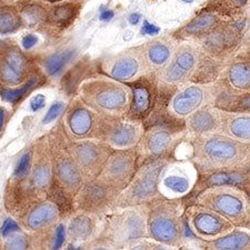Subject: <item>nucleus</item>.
I'll list each match as a JSON object with an SVG mask.
<instances>
[{
    "label": "nucleus",
    "instance_id": "f257e3e1",
    "mask_svg": "<svg viewBox=\"0 0 250 250\" xmlns=\"http://www.w3.org/2000/svg\"><path fill=\"white\" fill-rule=\"evenodd\" d=\"M191 147L192 161L203 173L235 170L250 156V144L221 132L193 136Z\"/></svg>",
    "mask_w": 250,
    "mask_h": 250
},
{
    "label": "nucleus",
    "instance_id": "f03ea898",
    "mask_svg": "<svg viewBox=\"0 0 250 250\" xmlns=\"http://www.w3.org/2000/svg\"><path fill=\"white\" fill-rule=\"evenodd\" d=\"M218 212L239 228L250 227V197L237 185L218 184L205 187L196 203Z\"/></svg>",
    "mask_w": 250,
    "mask_h": 250
},
{
    "label": "nucleus",
    "instance_id": "7ed1b4c3",
    "mask_svg": "<svg viewBox=\"0 0 250 250\" xmlns=\"http://www.w3.org/2000/svg\"><path fill=\"white\" fill-rule=\"evenodd\" d=\"M148 236L166 247H179L184 227L178 200L156 199L148 210Z\"/></svg>",
    "mask_w": 250,
    "mask_h": 250
},
{
    "label": "nucleus",
    "instance_id": "20e7f679",
    "mask_svg": "<svg viewBox=\"0 0 250 250\" xmlns=\"http://www.w3.org/2000/svg\"><path fill=\"white\" fill-rule=\"evenodd\" d=\"M168 161L164 158H155L137 169L128 186L120 193L117 204L128 208L151 203L160 198V175Z\"/></svg>",
    "mask_w": 250,
    "mask_h": 250
},
{
    "label": "nucleus",
    "instance_id": "39448f33",
    "mask_svg": "<svg viewBox=\"0 0 250 250\" xmlns=\"http://www.w3.org/2000/svg\"><path fill=\"white\" fill-rule=\"evenodd\" d=\"M82 98L97 110L118 116L130 109L132 92L118 80L99 79L83 84Z\"/></svg>",
    "mask_w": 250,
    "mask_h": 250
},
{
    "label": "nucleus",
    "instance_id": "423d86ee",
    "mask_svg": "<svg viewBox=\"0 0 250 250\" xmlns=\"http://www.w3.org/2000/svg\"><path fill=\"white\" fill-rule=\"evenodd\" d=\"M220 84L216 83H184L172 96L169 104L171 115L186 119L193 112L206 106H215L219 97Z\"/></svg>",
    "mask_w": 250,
    "mask_h": 250
},
{
    "label": "nucleus",
    "instance_id": "0eeeda50",
    "mask_svg": "<svg viewBox=\"0 0 250 250\" xmlns=\"http://www.w3.org/2000/svg\"><path fill=\"white\" fill-rule=\"evenodd\" d=\"M186 217L190 231L203 241L217 239L236 228L224 216L198 204L188 207Z\"/></svg>",
    "mask_w": 250,
    "mask_h": 250
},
{
    "label": "nucleus",
    "instance_id": "6e6552de",
    "mask_svg": "<svg viewBox=\"0 0 250 250\" xmlns=\"http://www.w3.org/2000/svg\"><path fill=\"white\" fill-rule=\"evenodd\" d=\"M147 217L148 210L143 205L128 207L111 220L109 230L112 240L122 246H135L148 235Z\"/></svg>",
    "mask_w": 250,
    "mask_h": 250
},
{
    "label": "nucleus",
    "instance_id": "1a4fd4ad",
    "mask_svg": "<svg viewBox=\"0 0 250 250\" xmlns=\"http://www.w3.org/2000/svg\"><path fill=\"white\" fill-rule=\"evenodd\" d=\"M200 62L198 50L191 46L184 45L176 49L172 58L158 71L160 83L168 86H178L190 79Z\"/></svg>",
    "mask_w": 250,
    "mask_h": 250
},
{
    "label": "nucleus",
    "instance_id": "9d476101",
    "mask_svg": "<svg viewBox=\"0 0 250 250\" xmlns=\"http://www.w3.org/2000/svg\"><path fill=\"white\" fill-rule=\"evenodd\" d=\"M198 168L193 161H178L167 164L160 175L159 190L169 196L181 197L196 187L198 181Z\"/></svg>",
    "mask_w": 250,
    "mask_h": 250
},
{
    "label": "nucleus",
    "instance_id": "9b49d317",
    "mask_svg": "<svg viewBox=\"0 0 250 250\" xmlns=\"http://www.w3.org/2000/svg\"><path fill=\"white\" fill-rule=\"evenodd\" d=\"M139 155L134 150H122L112 154L104 167L102 179L107 181L118 192H122L130 183L137 171Z\"/></svg>",
    "mask_w": 250,
    "mask_h": 250
},
{
    "label": "nucleus",
    "instance_id": "f8f14e48",
    "mask_svg": "<svg viewBox=\"0 0 250 250\" xmlns=\"http://www.w3.org/2000/svg\"><path fill=\"white\" fill-rule=\"evenodd\" d=\"M108 74L118 82H131L148 71L146 60L140 48L123 52L108 63Z\"/></svg>",
    "mask_w": 250,
    "mask_h": 250
},
{
    "label": "nucleus",
    "instance_id": "ddd939ff",
    "mask_svg": "<svg viewBox=\"0 0 250 250\" xmlns=\"http://www.w3.org/2000/svg\"><path fill=\"white\" fill-rule=\"evenodd\" d=\"M223 109L217 106H206L193 112L186 119V129L192 136L221 132Z\"/></svg>",
    "mask_w": 250,
    "mask_h": 250
},
{
    "label": "nucleus",
    "instance_id": "4468645a",
    "mask_svg": "<svg viewBox=\"0 0 250 250\" xmlns=\"http://www.w3.org/2000/svg\"><path fill=\"white\" fill-rule=\"evenodd\" d=\"M27 74V60L22 52L10 48L0 56V80L8 84H19Z\"/></svg>",
    "mask_w": 250,
    "mask_h": 250
},
{
    "label": "nucleus",
    "instance_id": "2eb2a0df",
    "mask_svg": "<svg viewBox=\"0 0 250 250\" xmlns=\"http://www.w3.org/2000/svg\"><path fill=\"white\" fill-rule=\"evenodd\" d=\"M175 141L176 132L164 127H156L144 134L139 144L145 154L152 158H161L170 150Z\"/></svg>",
    "mask_w": 250,
    "mask_h": 250
},
{
    "label": "nucleus",
    "instance_id": "dca6fc26",
    "mask_svg": "<svg viewBox=\"0 0 250 250\" xmlns=\"http://www.w3.org/2000/svg\"><path fill=\"white\" fill-rule=\"evenodd\" d=\"M225 83L233 91L250 94V54L240 55L228 64Z\"/></svg>",
    "mask_w": 250,
    "mask_h": 250
},
{
    "label": "nucleus",
    "instance_id": "f3484780",
    "mask_svg": "<svg viewBox=\"0 0 250 250\" xmlns=\"http://www.w3.org/2000/svg\"><path fill=\"white\" fill-rule=\"evenodd\" d=\"M144 136L143 125L138 122L115 124L108 134V143L118 149H129L140 143Z\"/></svg>",
    "mask_w": 250,
    "mask_h": 250
},
{
    "label": "nucleus",
    "instance_id": "a211bd4d",
    "mask_svg": "<svg viewBox=\"0 0 250 250\" xmlns=\"http://www.w3.org/2000/svg\"><path fill=\"white\" fill-rule=\"evenodd\" d=\"M221 134L250 144V111H229L223 109Z\"/></svg>",
    "mask_w": 250,
    "mask_h": 250
},
{
    "label": "nucleus",
    "instance_id": "6ab92c4d",
    "mask_svg": "<svg viewBox=\"0 0 250 250\" xmlns=\"http://www.w3.org/2000/svg\"><path fill=\"white\" fill-rule=\"evenodd\" d=\"M175 46L168 39H156L143 47L148 71L160 70L170 62L175 54Z\"/></svg>",
    "mask_w": 250,
    "mask_h": 250
},
{
    "label": "nucleus",
    "instance_id": "aec40b11",
    "mask_svg": "<svg viewBox=\"0 0 250 250\" xmlns=\"http://www.w3.org/2000/svg\"><path fill=\"white\" fill-rule=\"evenodd\" d=\"M116 190L107 181L100 178L99 180L92 181L83 188L80 195L82 207L84 209H97L106 205L116 195Z\"/></svg>",
    "mask_w": 250,
    "mask_h": 250
},
{
    "label": "nucleus",
    "instance_id": "412c9836",
    "mask_svg": "<svg viewBox=\"0 0 250 250\" xmlns=\"http://www.w3.org/2000/svg\"><path fill=\"white\" fill-rule=\"evenodd\" d=\"M200 246L208 250H250V231L236 227L217 239L203 241Z\"/></svg>",
    "mask_w": 250,
    "mask_h": 250
},
{
    "label": "nucleus",
    "instance_id": "4be33fe9",
    "mask_svg": "<svg viewBox=\"0 0 250 250\" xmlns=\"http://www.w3.org/2000/svg\"><path fill=\"white\" fill-rule=\"evenodd\" d=\"M74 155L79 168L84 171L97 170L104 161V150L92 141H83L75 145Z\"/></svg>",
    "mask_w": 250,
    "mask_h": 250
},
{
    "label": "nucleus",
    "instance_id": "5701e85b",
    "mask_svg": "<svg viewBox=\"0 0 250 250\" xmlns=\"http://www.w3.org/2000/svg\"><path fill=\"white\" fill-rule=\"evenodd\" d=\"M58 218V209L55 205L49 203H43L38 205L30 211L27 217V227L31 230L46 228L54 224Z\"/></svg>",
    "mask_w": 250,
    "mask_h": 250
},
{
    "label": "nucleus",
    "instance_id": "b1692460",
    "mask_svg": "<svg viewBox=\"0 0 250 250\" xmlns=\"http://www.w3.org/2000/svg\"><path fill=\"white\" fill-rule=\"evenodd\" d=\"M219 23V17L212 13H205L199 15L198 17L193 18L190 22H188L184 29L181 30L186 37H195V36L207 35L209 32L216 29Z\"/></svg>",
    "mask_w": 250,
    "mask_h": 250
},
{
    "label": "nucleus",
    "instance_id": "393cba45",
    "mask_svg": "<svg viewBox=\"0 0 250 250\" xmlns=\"http://www.w3.org/2000/svg\"><path fill=\"white\" fill-rule=\"evenodd\" d=\"M57 177L63 186L77 188L82 183V173L77 163L70 158H62L57 165Z\"/></svg>",
    "mask_w": 250,
    "mask_h": 250
},
{
    "label": "nucleus",
    "instance_id": "a878e982",
    "mask_svg": "<svg viewBox=\"0 0 250 250\" xmlns=\"http://www.w3.org/2000/svg\"><path fill=\"white\" fill-rule=\"evenodd\" d=\"M92 124V115L86 108H77L71 112L68 119V125L72 134L77 137H84L89 134L91 130Z\"/></svg>",
    "mask_w": 250,
    "mask_h": 250
},
{
    "label": "nucleus",
    "instance_id": "bb28decb",
    "mask_svg": "<svg viewBox=\"0 0 250 250\" xmlns=\"http://www.w3.org/2000/svg\"><path fill=\"white\" fill-rule=\"evenodd\" d=\"M76 56L75 49H64L62 51L55 52V54L50 55L47 57L45 62H43V68H45L46 72L52 77H56L62 74L74 57Z\"/></svg>",
    "mask_w": 250,
    "mask_h": 250
},
{
    "label": "nucleus",
    "instance_id": "cd10ccee",
    "mask_svg": "<svg viewBox=\"0 0 250 250\" xmlns=\"http://www.w3.org/2000/svg\"><path fill=\"white\" fill-rule=\"evenodd\" d=\"M130 111L135 116H145L151 107V94L146 86L138 84L132 88Z\"/></svg>",
    "mask_w": 250,
    "mask_h": 250
},
{
    "label": "nucleus",
    "instance_id": "c85d7f7f",
    "mask_svg": "<svg viewBox=\"0 0 250 250\" xmlns=\"http://www.w3.org/2000/svg\"><path fill=\"white\" fill-rule=\"evenodd\" d=\"M95 226L92 220L86 216H78L71 220L69 225V235L76 240L88 239L94 231Z\"/></svg>",
    "mask_w": 250,
    "mask_h": 250
},
{
    "label": "nucleus",
    "instance_id": "c756f323",
    "mask_svg": "<svg viewBox=\"0 0 250 250\" xmlns=\"http://www.w3.org/2000/svg\"><path fill=\"white\" fill-rule=\"evenodd\" d=\"M32 185L37 189H45L48 187L51 179L50 166L46 163H40L34 168L31 175Z\"/></svg>",
    "mask_w": 250,
    "mask_h": 250
},
{
    "label": "nucleus",
    "instance_id": "7c9ffc66",
    "mask_svg": "<svg viewBox=\"0 0 250 250\" xmlns=\"http://www.w3.org/2000/svg\"><path fill=\"white\" fill-rule=\"evenodd\" d=\"M75 16V7L71 5H64L57 7L52 14V20L59 26H66L71 21Z\"/></svg>",
    "mask_w": 250,
    "mask_h": 250
},
{
    "label": "nucleus",
    "instance_id": "2f4dec72",
    "mask_svg": "<svg viewBox=\"0 0 250 250\" xmlns=\"http://www.w3.org/2000/svg\"><path fill=\"white\" fill-rule=\"evenodd\" d=\"M19 27L17 17L14 14L3 11L0 13V35L10 34Z\"/></svg>",
    "mask_w": 250,
    "mask_h": 250
},
{
    "label": "nucleus",
    "instance_id": "473e14b6",
    "mask_svg": "<svg viewBox=\"0 0 250 250\" xmlns=\"http://www.w3.org/2000/svg\"><path fill=\"white\" fill-rule=\"evenodd\" d=\"M35 82L36 79H30L26 84H23V86H21L20 88H17V89H1L0 90V94H1L2 98L7 100V102L15 103L17 102L19 98H21L30 87L34 86Z\"/></svg>",
    "mask_w": 250,
    "mask_h": 250
},
{
    "label": "nucleus",
    "instance_id": "72a5a7b5",
    "mask_svg": "<svg viewBox=\"0 0 250 250\" xmlns=\"http://www.w3.org/2000/svg\"><path fill=\"white\" fill-rule=\"evenodd\" d=\"M29 167H30V154L29 152H27V154L23 155L21 158L19 159V163L15 170V176L17 177V178H22L23 176L27 175Z\"/></svg>",
    "mask_w": 250,
    "mask_h": 250
},
{
    "label": "nucleus",
    "instance_id": "f704fd0d",
    "mask_svg": "<svg viewBox=\"0 0 250 250\" xmlns=\"http://www.w3.org/2000/svg\"><path fill=\"white\" fill-rule=\"evenodd\" d=\"M25 16L34 22H39L45 18V11L39 6H29L25 9Z\"/></svg>",
    "mask_w": 250,
    "mask_h": 250
},
{
    "label": "nucleus",
    "instance_id": "c9c22d12",
    "mask_svg": "<svg viewBox=\"0 0 250 250\" xmlns=\"http://www.w3.org/2000/svg\"><path fill=\"white\" fill-rule=\"evenodd\" d=\"M5 247L7 249H26L28 247V241L23 236H13L7 239Z\"/></svg>",
    "mask_w": 250,
    "mask_h": 250
},
{
    "label": "nucleus",
    "instance_id": "e433bc0d",
    "mask_svg": "<svg viewBox=\"0 0 250 250\" xmlns=\"http://www.w3.org/2000/svg\"><path fill=\"white\" fill-rule=\"evenodd\" d=\"M64 104L62 103H56L52 104L49 108V110L47 111L45 118H43V124H49L51 122H54L55 119H57L59 115L62 112Z\"/></svg>",
    "mask_w": 250,
    "mask_h": 250
},
{
    "label": "nucleus",
    "instance_id": "4c0bfd02",
    "mask_svg": "<svg viewBox=\"0 0 250 250\" xmlns=\"http://www.w3.org/2000/svg\"><path fill=\"white\" fill-rule=\"evenodd\" d=\"M18 230H19V226L17 225V223L14 221L13 219H7L5 223H3V226L1 228V235L3 237H7Z\"/></svg>",
    "mask_w": 250,
    "mask_h": 250
},
{
    "label": "nucleus",
    "instance_id": "58836bf2",
    "mask_svg": "<svg viewBox=\"0 0 250 250\" xmlns=\"http://www.w3.org/2000/svg\"><path fill=\"white\" fill-rule=\"evenodd\" d=\"M45 104H46V98L43 95H37L35 96L34 98L31 99L30 102V107L31 109L34 111H38L42 109V108L45 107Z\"/></svg>",
    "mask_w": 250,
    "mask_h": 250
},
{
    "label": "nucleus",
    "instance_id": "ea45409f",
    "mask_svg": "<svg viewBox=\"0 0 250 250\" xmlns=\"http://www.w3.org/2000/svg\"><path fill=\"white\" fill-rule=\"evenodd\" d=\"M64 235H66V231H64V226L63 225H60L59 227L57 228V231H56L54 249H59L63 245Z\"/></svg>",
    "mask_w": 250,
    "mask_h": 250
},
{
    "label": "nucleus",
    "instance_id": "a19ab883",
    "mask_svg": "<svg viewBox=\"0 0 250 250\" xmlns=\"http://www.w3.org/2000/svg\"><path fill=\"white\" fill-rule=\"evenodd\" d=\"M38 42V37L36 35H32V34H29L25 36V37L22 38V47L25 48V49H31L32 47H35L36 45H37Z\"/></svg>",
    "mask_w": 250,
    "mask_h": 250
},
{
    "label": "nucleus",
    "instance_id": "79ce46f5",
    "mask_svg": "<svg viewBox=\"0 0 250 250\" xmlns=\"http://www.w3.org/2000/svg\"><path fill=\"white\" fill-rule=\"evenodd\" d=\"M114 17V11L110 9H102V13L99 15V18L102 21H109Z\"/></svg>",
    "mask_w": 250,
    "mask_h": 250
},
{
    "label": "nucleus",
    "instance_id": "37998d69",
    "mask_svg": "<svg viewBox=\"0 0 250 250\" xmlns=\"http://www.w3.org/2000/svg\"><path fill=\"white\" fill-rule=\"evenodd\" d=\"M144 32H145V34H148V35H155V34H158L159 29H158V28H156L155 26L150 25V23H148L147 21H145Z\"/></svg>",
    "mask_w": 250,
    "mask_h": 250
},
{
    "label": "nucleus",
    "instance_id": "c03bdc74",
    "mask_svg": "<svg viewBox=\"0 0 250 250\" xmlns=\"http://www.w3.org/2000/svg\"><path fill=\"white\" fill-rule=\"evenodd\" d=\"M139 15H137V14H135V15H131L130 16V18H129V21H130V23L131 25H136L137 22H138V20H139Z\"/></svg>",
    "mask_w": 250,
    "mask_h": 250
},
{
    "label": "nucleus",
    "instance_id": "a18cd8bd",
    "mask_svg": "<svg viewBox=\"0 0 250 250\" xmlns=\"http://www.w3.org/2000/svg\"><path fill=\"white\" fill-rule=\"evenodd\" d=\"M3 118H5V114H3V110H0V128L2 126Z\"/></svg>",
    "mask_w": 250,
    "mask_h": 250
},
{
    "label": "nucleus",
    "instance_id": "49530a36",
    "mask_svg": "<svg viewBox=\"0 0 250 250\" xmlns=\"http://www.w3.org/2000/svg\"><path fill=\"white\" fill-rule=\"evenodd\" d=\"M245 166H246V167H247V168L249 169V170H250V156H249V158H248V160H247V161H246V163H245Z\"/></svg>",
    "mask_w": 250,
    "mask_h": 250
},
{
    "label": "nucleus",
    "instance_id": "de8ad7c7",
    "mask_svg": "<svg viewBox=\"0 0 250 250\" xmlns=\"http://www.w3.org/2000/svg\"><path fill=\"white\" fill-rule=\"evenodd\" d=\"M236 1L238 2V3H240V5H244V3L247 1V0H236Z\"/></svg>",
    "mask_w": 250,
    "mask_h": 250
},
{
    "label": "nucleus",
    "instance_id": "09e8293b",
    "mask_svg": "<svg viewBox=\"0 0 250 250\" xmlns=\"http://www.w3.org/2000/svg\"><path fill=\"white\" fill-rule=\"evenodd\" d=\"M49 1H60V0H49Z\"/></svg>",
    "mask_w": 250,
    "mask_h": 250
}]
</instances>
